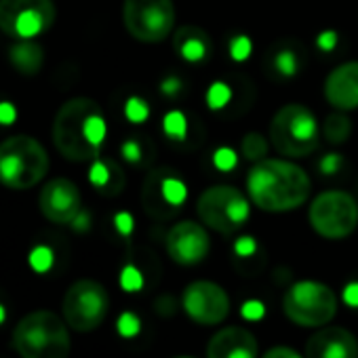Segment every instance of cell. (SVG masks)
I'll return each instance as SVG.
<instances>
[{"label": "cell", "instance_id": "6da1fadb", "mask_svg": "<svg viewBox=\"0 0 358 358\" xmlns=\"http://www.w3.org/2000/svg\"><path fill=\"white\" fill-rule=\"evenodd\" d=\"M251 203L268 213L295 211L310 199L312 179L291 158H264L247 175Z\"/></svg>", "mask_w": 358, "mask_h": 358}, {"label": "cell", "instance_id": "7a4b0ae2", "mask_svg": "<svg viewBox=\"0 0 358 358\" xmlns=\"http://www.w3.org/2000/svg\"><path fill=\"white\" fill-rule=\"evenodd\" d=\"M13 348L22 358H68L72 350L68 322L51 310H34L15 324Z\"/></svg>", "mask_w": 358, "mask_h": 358}, {"label": "cell", "instance_id": "3957f363", "mask_svg": "<svg viewBox=\"0 0 358 358\" xmlns=\"http://www.w3.org/2000/svg\"><path fill=\"white\" fill-rule=\"evenodd\" d=\"M49 173L45 145L30 135H13L0 143V184L9 190H30Z\"/></svg>", "mask_w": 358, "mask_h": 358}, {"label": "cell", "instance_id": "277c9868", "mask_svg": "<svg viewBox=\"0 0 358 358\" xmlns=\"http://www.w3.org/2000/svg\"><path fill=\"white\" fill-rule=\"evenodd\" d=\"M320 124L312 110L301 103L282 106L270 122V143L285 158H306L320 143Z\"/></svg>", "mask_w": 358, "mask_h": 358}, {"label": "cell", "instance_id": "5b68a950", "mask_svg": "<svg viewBox=\"0 0 358 358\" xmlns=\"http://www.w3.org/2000/svg\"><path fill=\"white\" fill-rule=\"evenodd\" d=\"M99 110L101 106L91 97L68 99L57 110L53 120V143L66 160L93 162L99 156V148H95L87 139V131H85L89 116Z\"/></svg>", "mask_w": 358, "mask_h": 358}, {"label": "cell", "instance_id": "8992f818", "mask_svg": "<svg viewBox=\"0 0 358 358\" xmlns=\"http://www.w3.org/2000/svg\"><path fill=\"white\" fill-rule=\"evenodd\" d=\"M251 199H247L234 186H211L196 203L199 220L205 228L220 234H234L243 228L251 215Z\"/></svg>", "mask_w": 358, "mask_h": 358}, {"label": "cell", "instance_id": "52a82bcc", "mask_svg": "<svg viewBox=\"0 0 358 358\" xmlns=\"http://www.w3.org/2000/svg\"><path fill=\"white\" fill-rule=\"evenodd\" d=\"M282 310L299 327H324L337 314V295L322 282L299 280L285 293Z\"/></svg>", "mask_w": 358, "mask_h": 358}, {"label": "cell", "instance_id": "ba28073f", "mask_svg": "<svg viewBox=\"0 0 358 358\" xmlns=\"http://www.w3.org/2000/svg\"><path fill=\"white\" fill-rule=\"evenodd\" d=\"M308 220L318 236L341 241L358 228V203L343 190H327L312 201Z\"/></svg>", "mask_w": 358, "mask_h": 358}, {"label": "cell", "instance_id": "9c48e42d", "mask_svg": "<svg viewBox=\"0 0 358 358\" xmlns=\"http://www.w3.org/2000/svg\"><path fill=\"white\" fill-rule=\"evenodd\" d=\"M110 295L106 287L93 278L76 280L64 295L62 312L64 320L72 331L91 333L95 331L108 316Z\"/></svg>", "mask_w": 358, "mask_h": 358}, {"label": "cell", "instance_id": "30bf717a", "mask_svg": "<svg viewBox=\"0 0 358 358\" xmlns=\"http://www.w3.org/2000/svg\"><path fill=\"white\" fill-rule=\"evenodd\" d=\"M122 22L131 38L154 45L171 36L175 28L173 0H124Z\"/></svg>", "mask_w": 358, "mask_h": 358}, {"label": "cell", "instance_id": "8fae6325", "mask_svg": "<svg viewBox=\"0 0 358 358\" xmlns=\"http://www.w3.org/2000/svg\"><path fill=\"white\" fill-rule=\"evenodd\" d=\"M57 17L53 0H0V30L20 41L47 32Z\"/></svg>", "mask_w": 358, "mask_h": 358}, {"label": "cell", "instance_id": "7c38bea8", "mask_svg": "<svg viewBox=\"0 0 358 358\" xmlns=\"http://www.w3.org/2000/svg\"><path fill=\"white\" fill-rule=\"evenodd\" d=\"M188 199V186L166 169L152 171L143 184L141 203L150 217L166 220Z\"/></svg>", "mask_w": 358, "mask_h": 358}, {"label": "cell", "instance_id": "4fadbf2b", "mask_svg": "<svg viewBox=\"0 0 358 358\" xmlns=\"http://www.w3.org/2000/svg\"><path fill=\"white\" fill-rule=\"evenodd\" d=\"M184 310L199 324H220L230 314V297L211 280H194L184 289Z\"/></svg>", "mask_w": 358, "mask_h": 358}, {"label": "cell", "instance_id": "5bb4252c", "mask_svg": "<svg viewBox=\"0 0 358 358\" xmlns=\"http://www.w3.org/2000/svg\"><path fill=\"white\" fill-rule=\"evenodd\" d=\"M166 253L179 266L201 264L211 249V238L199 222H177L166 234Z\"/></svg>", "mask_w": 358, "mask_h": 358}, {"label": "cell", "instance_id": "9a60e30c", "mask_svg": "<svg viewBox=\"0 0 358 358\" xmlns=\"http://www.w3.org/2000/svg\"><path fill=\"white\" fill-rule=\"evenodd\" d=\"M41 213L57 226L72 224L74 217L83 211V196L74 182L66 177L51 179L38 194Z\"/></svg>", "mask_w": 358, "mask_h": 358}, {"label": "cell", "instance_id": "2e32d148", "mask_svg": "<svg viewBox=\"0 0 358 358\" xmlns=\"http://www.w3.org/2000/svg\"><path fill=\"white\" fill-rule=\"evenodd\" d=\"M306 358H358V339L343 327H322L306 341Z\"/></svg>", "mask_w": 358, "mask_h": 358}, {"label": "cell", "instance_id": "e0dca14e", "mask_svg": "<svg viewBox=\"0 0 358 358\" xmlns=\"http://www.w3.org/2000/svg\"><path fill=\"white\" fill-rule=\"evenodd\" d=\"M324 99L339 112L358 108V62L333 68L324 80Z\"/></svg>", "mask_w": 358, "mask_h": 358}, {"label": "cell", "instance_id": "ac0fdd59", "mask_svg": "<svg viewBox=\"0 0 358 358\" xmlns=\"http://www.w3.org/2000/svg\"><path fill=\"white\" fill-rule=\"evenodd\" d=\"M207 358H257V339L243 327H226L211 337Z\"/></svg>", "mask_w": 358, "mask_h": 358}, {"label": "cell", "instance_id": "d6986e66", "mask_svg": "<svg viewBox=\"0 0 358 358\" xmlns=\"http://www.w3.org/2000/svg\"><path fill=\"white\" fill-rule=\"evenodd\" d=\"M91 186L103 196H118L124 190V171L110 158H95L89 169Z\"/></svg>", "mask_w": 358, "mask_h": 358}, {"label": "cell", "instance_id": "ffe728a7", "mask_svg": "<svg viewBox=\"0 0 358 358\" xmlns=\"http://www.w3.org/2000/svg\"><path fill=\"white\" fill-rule=\"evenodd\" d=\"M173 45H175V51L179 53L184 62H190V64H196V62H203L207 55H209V38L203 30L199 28H182L175 38H173Z\"/></svg>", "mask_w": 358, "mask_h": 358}, {"label": "cell", "instance_id": "44dd1931", "mask_svg": "<svg viewBox=\"0 0 358 358\" xmlns=\"http://www.w3.org/2000/svg\"><path fill=\"white\" fill-rule=\"evenodd\" d=\"M9 62L20 74L34 76L45 64V51L34 41H20L9 49Z\"/></svg>", "mask_w": 358, "mask_h": 358}, {"label": "cell", "instance_id": "7402d4cb", "mask_svg": "<svg viewBox=\"0 0 358 358\" xmlns=\"http://www.w3.org/2000/svg\"><path fill=\"white\" fill-rule=\"evenodd\" d=\"M350 133H352V120L343 112H339V110L335 114H329L324 118V122H322V135L333 145L345 143Z\"/></svg>", "mask_w": 358, "mask_h": 358}, {"label": "cell", "instance_id": "603a6c76", "mask_svg": "<svg viewBox=\"0 0 358 358\" xmlns=\"http://www.w3.org/2000/svg\"><path fill=\"white\" fill-rule=\"evenodd\" d=\"M241 150L245 154L247 160L251 162H259L264 158H268V150H270V139H266L262 133H247L241 141Z\"/></svg>", "mask_w": 358, "mask_h": 358}, {"label": "cell", "instance_id": "cb8c5ba5", "mask_svg": "<svg viewBox=\"0 0 358 358\" xmlns=\"http://www.w3.org/2000/svg\"><path fill=\"white\" fill-rule=\"evenodd\" d=\"M162 131L171 139H184L186 133H188V120H186V116L179 112V110L166 112L164 114V120H162Z\"/></svg>", "mask_w": 358, "mask_h": 358}, {"label": "cell", "instance_id": "d4e9b609", "mask_svg": "<svg viewBox=\"0 0 358 358\" xmlns=\"http://www.w3.org/2000/svg\"><path fill=\"white\" fill-rule=\"evenodd\" d=\"M85 131H87V139H89L95 148H101V143H103V139H106V135H108V124H106L103 110H99V112H95V114L89 116Z\"/></svg>", "mask_w": 358, "mask_h": 358}, {"label": "cell", "instance_id": "484cf974", "mask_svg": "<svg viewBox=\"0 0 358 358\" xmlns=\"http://www.w3.org/2000/svg\"><path fill=\"white\" fill-rule=\"evenodd\" d=\"M274 68H276V72H278L280 76L291 78V76H295L297 70H299V59H297V55H295L293 51L285 49V51H278V53L274 55Z\"/></svg>", "mask_w": 358, "mask_h": 358}, {"label": "cell", "instance_id": "4316f807", "mask_svg": "<svg viewBox=\"0 0 358 358\" xmlns=\"http://www.w3.org/2000/svg\"><path fill=\"white\" fill-rule=\"evenodd\" d=\"M232 99V89L226 83H213L207 91V103L211 110H222L230 103Z\"/></svg>", "mask_w": 358, "mask_h": 358}, {"label": "cell", "instance_id": "83f0119b", "mask_svg": "<svg viewBox=\"0 0 358 358\" xmlns=\"http://www.w3.org/2000/svg\"><path fill=\"white\" fill-rule=\"evenodd\" d=\"M53 259H55V257H53V251H51L49 247H45V245L34 247V249L30 251V255H28V262H30L32 270L38 272V274L49 272L51 266H53Z\"/></svg>", "mask_w": 358, "mask_h": 358}, {"label": "cell", "instance_id": "f1b7e54d", "mask_svg": "<svg viewBox=\"0 0 358 358\" xmlns=\"http://www.w3.org/2000/svg\"><path fill=\"white\" fill-rule=\"evenodd\" d=\"M124 116L129 118V122L133 124H141L148 120L150 116V108L148 103L141 99V97H129L127 103H124Z\"/></svg>", "mask_w": 358, "mask_h": 358}, {"label": "cell", "instance_id": "f546056e", "mask_svg": "<svg viewBox=\"0 0 358 358\" xmlns=\"http://www.w3.org/2000/svg\"><path fill=\"white\" fill-rule=\"evenodd\" d=\"M251 51H253V43H251V38L249 36H234L232 38V43H230V57L234 59V62H245V59H249V55H251Z\"/></svg>", "mask_w": 358, "mask_h": 358}, {"label": "cell", "instance_id": "4dcf8cb0", "mask_svg": "<svg viewBox=\"0 0 358 358\" xmlns=\"http://www.w3.org/2000/svg\"><path fill=\"white\" fill-rule=\"evenodd\" d=\"M213 164H215L220 171L228 173V171H232V169L238 164V154H236L232 148H220V150H215V154H213Z\"/></svg>", "mask_w": 358, "mask_h": 358}, {"label": "cell", "instance_id": "1f68e13d", "mask_svg": "<svg viewBox=\"0 0 358 358\" xmlns=\"http://www.w3.org/2000/svg\"><path fill=\"white\" fill-rule=\"evenodd\" d=\"M120 287L124 291H139L143 287V276L135 266H124L120 272Z\"/></svg>", "mask_w": 358, "mask_h": 358}, {"label": "cell", "instance_id": "d6a6232c", "mask_svg": "<svg viewBox=\"0 0 358 358\" xmlns=\"http://www.w3.org/2000/svg\"><path fill=\"white\" fill-rule=\"evenodd\" d=\"M116 327H118V333L122 337H135L141 329V320L133 312H124V314H120Z\"/></svg>", "mask_w": 358, "mask_h": 358}, {"label": "cell", "instance_id": "836d02e7", "mask_svg": "<svg viewBox=\"0 0 358 358\" xmlns=\"http://www.w3.org/2000/svg\"><path fill=\"white\" fill-rule=\"evenodd\" d=\"M341 162H343V158L339 156V154H335V152H329V154H324L322 158H320V173H324V175H335L339 169H341Z\"/></svg>", "mask_w": 358, "mask_h": 358}, {"label": "cell", "instance_id": "e575fe53", "mask_svg": "<svg viewBox=\"0 0 358 358\" xmlns=\"http://www.w3.org/2000/svg\"><path fill=\"white\" fill-rule=\"evenodd\" d=\"M255 251H257V243L253 236H241L234 243V253L238 257H251V255H255Z\"/></svg>", "mask_w": 358, "mask_h": 358}, {"label": "cell", "instance_id": "d590c367", "mask_svg": "<svg viewBox=\"0 0 358 358\" xmlns=\"http://www.w3.org/2000/svg\"><path fill=\"white\" fill-rule=\"evenodd\" d=\"M120 154L129 162H139L141 160V145H139V141L137 139H127L120 145Z\"/></svg>", "mask_w": 358, "mask_h": 358}, {"label": "cell", "instance_id": "8d00e7d4", "mask_svg": "<svg viewBox=\"0 0 358 358\" xmlns=\"http://www.w3.org/2000/svg\"><path fill=\"white\" fill-rule=\"evenodd\" d=\"M114 226H116V230H118L122 236H129V234L133 232V217H131V213H127V211L116 213Z\"/></svg>", "mask_w": 358, "mask_h": 358}, {"label": "cell", "instance_id": "74e56055", "mask_svg": "<svg viewBox=\"0 0 358 358\" xmlns=\"http://www.w3.org/2000/svg\"><path fill=\"white\" fill-rule=\"evenodd\" d=\"M264 303L262 301H255V299H251V301H247L245 306H243V316L247 318V320H259L262 316H264Z\"/></svg>", "mask_w": 358, "mask_h": 358}, {"label": "cell", "instance_id": "f35d334b", "mask_svg": "<svg viewBox=\"0 0 358 358\" xmlns=\"http://www.w3.org/2000/svg\"><path fill=\"white\" fill-rule=\"evenodd\" d=\"M15 118H17L15 106H13L11 101H0V124L9 127V124L15 122Z\"/></svg>", "mask_w": 358, "mask_h": 358}, {"label": "cell", "instance_id": "ab89813d", "mask_svg": "<svg viewBox=\"0 0 358 358\" xmlns=\"http://www.w3.org/2000/svg\"><path fill=\"white\" fill-rule=\"evenodd\" d=\"M262 358H303L301 354H297L293 348H287V345H276L272 350H268Z\"/></svg>", "mask_w": 358, "mask_h": 358}, {"label": "cell", "instance_id": "60d3db41", "mask_svg": "<svg viewBox=\"0 0 358 358\" xmlns=\"http://www.w3.org/2000/svg\"><path fill=\"white\" fill-rule=\"evenodd\" d=\"M316 45L318 49L322 51H333L337 47V34L333 30H327V32H320L318 38H316Z\"/></svg>", "mask_w": 358, "mask_h": 358}, {"label": "cell", "instance_id": "b9f144b4", "mask_svg": "<svg viewBox=\"0 0 358 358\" xmlns=\"http://www.w3.org/2000/svg\"><path fill=\"white\" fill-rule=\"evenodd\" d=\"M160 91L164 93V95H177L179 91H182V80H179L177 76H169V78H164L162 80V85H160Z\"/></svg>", "mask_w": 358, "mask_h": 358}, {"label": "cell", "instance_id": "7bdbcfd3", "mask_svg": "<svg viewBox=\"0 0 358 358\" xmlns=\"http://www.w3.org/2000/svg\"><path fill=\"white\" fill-rule=\"evenodd\" d=\"M343 301L352 308H358V282H350L343 289Z\"/></svg>", "mask_w": 358, "mask_h": 358}, {"label": "cell", "instance_id": "ee69618b", "mask_svg": "<svg viewBox=\"0 0 358 358\" xmlns=\"http://www.w3.org/2000/svg\"><path fill=\"white\" fill-rule=\"evenodd\" d=\"M76 232H85V230H89V226H91V215L87 213V211H80L76 217H74V222L70 224Z\"/></svg>", "mask_w": 358, "mask_h": 358}, {"label": "cell", "instance_id": "f6af8a7d", "mask_svg": "<svg viewBox=\"0 0 358 358\" xmlns=\"http://www.w3.org/2000/svg\"><path fill=\"white\" fill-rule=\"evenodd\" d=\"M5 316H7V314H5V308H3V306H0V322H3V320H5Z\"/></svg>", "mask_w": 358, "mask_h": 358}, {"label": "cell", "instance_id": "bcb514c9", "mask_svg": "<svg viewBox=\"0 0 358 358\" xmlns=\"http://www.w3.org/2000/svg\"><path fill=\"white\" fill-rule=\"evenodd\" d=\"M177 358H192V356H177Z\"/></svg>", "mask_w": 358, "mask_h": 358}]
</instances>
